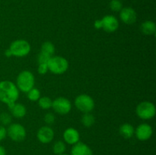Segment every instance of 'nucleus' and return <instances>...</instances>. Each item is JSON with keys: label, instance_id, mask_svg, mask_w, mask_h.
<instances>
[{"label": "nucleus", "instance_id": "obj_1", "mask_svg": "<svg viewBox=\"0 0 156 155\" xmlns=\"http://www.w3.org/2000/svg\"><path fill=\"white\" fill-rule=\"evenodd\" d=\"M19 97V91L16 84L10 81H0V101L11 108Z\"/></svg>", "mask_w": 156, "mask_h": 155}, {"label": "nucleus", "instance_id": "obj_2", "mask_svg": "<svg viewBox=\"0 0 156 155\" xmlns=\"http://www.w3.org/2000/svg\"><path fill=\"white\" fill-rule=\"evenodd\" d=\"M35 78L33 73L30 71H23L19 73L16 81V86L18 91L27 93L34 86Z\"/></svg>", "mask_w": 156, "mask_h": 155}, {"label": "nucleus", "instance_id": "obj_3", "mask_svg": "<svg viewBox=\"0 0 156 155\" xmlns=\"http://www.w3.org/2000/svg\"><path fill=\"white\" fill-rule=\"evenodd\" d=\"M48 70L55 74H62L67 71L69 62L62 56H51L47 62Z\"/></svg>", "mask_w": 156, "mask_h": 155}, {"label": "nucleus", "instance_id": "obj_4", "mask_svg": "<svg viewBox=\"0 0 156 155\" xmlns=\"http://www.w3.org/2000/svg\"><path fill=\"white\" fill-rule=\"evenodd\" d=\"M9 50L12 53V56L24 57L30 53V45L25 40H17L11 43Z\"/></svg>", "mask_w": 156, "mask_h": 155}, {"label": "nucleus", "instance_id": "obj_5", "mask_svg": "<svg viewBox=\"0 0 156 155\" xmlns=\"http://www.w3.org/2000/svg\"><path fill=\"white\" fill-rule=\"evenodd\" d=\"M155 105L149 101H143L139 103L136 109V113L140 119L144 120L150 119L155 115Z\"/></svg>", "mask_w": 156, "mask_h": 155}, {"label": "nucleus", "instance_id": "obj_6", "mask_svg": "<svg viewBox=\"0 0 156 155\" xmlns=\"http://www.w3.org/2000/svg\"><path fill=\"white\" fill-rule=\"evenodd\" d=\"M75 106L78 109L84 113L90 112L94 109V101L91 96L88 94H80L75 100Z\"/></svg>", "mask_w": 156, "mask_h": 155}, {"label": "nucleus", "instance_id": "obj_7", "mask_svg": "<svg viewBox=\"0 0 156 155\" xmlns=\"http://www.w3.org/2000/svg\"><path fill=\"white\" fill-rule=\"evenodd\" d=\"M7 135L14 141H22L26 138V130L22 125L19 123H13L8 127Z\"/></svg>", "mask_w": 156, "mask_h": 155}, {"label": "nucleus", "instance_id": "obj_8", "mask_svg": "<svg viewBox=\"0 0 156 155\" xmlns=\"http://www.w3.org/2000/svg\"><path fill=\"white\" fill-rule=\"evenodd\" d=\"M52 107L56 113L59 115H66L71 111L72 104L67 98L59 97L53 100Z\"/></svg>", "mask_w": 156, "mask_h": 155}, {"label": "nucleus", "instance_id": "obj_9", "mask_svg": "<svg viewBox=\"0 0 156 155\" xmlns=\"http://www.w3.org/2000/svg\"><path fill=\"white\" fill-rule=\"evenodd\" d=\"M152 133H153V130H152V126L147 123L140 124L134 132L137 139L143 141L149 140L152 137Z\"/></svg>", "mask_w": 156, "mask_h": 155}, {"label": "nucleus", "instance_id": "obj_10", "mask_svg": "<svg viewBox=\"0 0 156 155\" xmlns=\"http://www.w3.org/2000/svg\"><path fill=\"white\" fill-rule=\"evenodd\" d=\"M37 138L40 142L43 144H48L51 142L54 138V131L50 126H42L38 129Z\"/></svg>", "mask_w": 156, "mask_h": 155}, {"label": "nucleus", "instance_id": "obj_11", "mask_svg": "<svg viewBox=\"0 0 156 155\" xmlns=\"http://www.w3.org/2000/svg\"><path fill=\"white\" fill-rule=\"evenodd\" d=\"M101 27L108 33L116 31L119 27V21L114 15H105L101 20Z\"/></svg>", "mask_w": 156, "mask_h": 155}, {"label": "nucleus", "instance_id": "obj_12", "mask_svg": "<svg viewBox=\"0 0 156 155\" xmlns=\"http://www.w3.org/2000/svg\"><path fill=\"white\" fill-rule=\"evenodd\" d=\"M120 18L121 21L126 24H133L137 19L136 11L131 7L123 8L120 12Z\"/></svg>", "mask_w": 156, "mask_h": 155}, {"label": "nucleus", "instance_id": "obj_13", "mask_svg": "<svg viewBox=\"0 0 156 155\" xmlns=\"http://www.w3.org/2000/svg\"><path fill=\"white\" fill-rule=\"evenodd\" d=\"M63 139L66 143L69 144H75L78 143L80 139L79 132L74 128H69L63 132Z\"/></svg>", "mask_w": 156, "mask_h": 155}, {"label": "nucleus", "instance_id": "obj_14", "mask_svg": "<svg viewBox=\"0 0 156 155\" xmlns=\"http://www.w3.org/2000/svg\"><path fill=\"white\" fill-rule=\"evenodd\" d=\"M71 155H93V152L86 144L79 141L73 144L71 150Z\"/></svg>", "mask_w": 156, "mask_h": 155}, {"label": "nucleus", "instance_id": "obj_15", "mask_svg": "<svg viewBox=\"0 0 156 155\" xmlns=\"http://www.w3.org/2000/svg\"><path fill=\"white\" fill-rule=\"evenodd\" d=\"M11 111V113L15 118H22L26 115L27 112V109L24 105L21 104V103H15L13 106L11 108H9Z\"/></svg>", "mask_w": 156, "mask_h": 155}, {"label": "nucleus", "instance_id": "obj_16", "mask_svg": "<svg viewBox=\"0 0 156 155\" xmlns=\"http://www.w3.org/2000/svg\"><path fill=\"white\" fill-rule=\"evenodd\" d=\"M119 132H120V135L123 138H126V139H129V138H132L133 136L135 129H134L133 126L129 124V123H124L120 127Z\"/></svg>", "mask_w": 156, "mask_h": 155}, {"label": "nucleus", "instance_id": "obj_17", "mask_svg": "<svg viewBox=\"0 0 156 155\" xmlns=\"http://www.w3.org/2000/svg\"><path fill=\"white\" fill-rule=\"evenodd\" d=\"M142 33L146 35H153L155 33V24L152 21H146L141 24L140 27Z\"/></svg>", "mask_w": 156, "mask_h": 155}, {"label": "nucleus", "instance_id": "obj_18", "mask_svg": "<svg viewBox=\"0 0 156 155\" xmlns=\"http://www.w3.org/2000/svg\"><path fill=\"white\" fill-rule=\"evenodd\" d=\"M81 122L84 126H85L86 128H90L94 124L95 119L92 114H91L90 112H87V113H84V115H82Z\"/></svg>", "mask_w": 156, "mask_h": 155}, {"label": "nucleus", "instance_id": "obj_19", "mask_svg": "<svg viewBox=\"0 0 156 155\" xmlns=\"http://www.w3.org/2000/svg\"><path fill=\"white\" fill-rule=\"evenodd\" d=\"M41 52L47 53L49 56H53L55 53V46L50 41H46L41 46Z\"/></svg>", "mask_w": 156, "mask_h": 155}, {"label": "nucleus", "instance_id": "obj_20", "mask_svg": "<svg viewBox=\"0 0 156 155\" xmlns=\"http://www.w3.org/2000/svg\"><path fill=\"white\" fill-rule=\"evenodd\" d=\"M38 101V105L40 107L43 109H48L52 107L53 104V100L48 97H40Z\"/></svg>", "mask_w": 156, "mask_h": 155}, {"label": "nucleus", "instance_id": "obj_21", "mask_svg": "<svg viewBox=\"0 0 156 155\" xmlns=\"http://www.w3.org/2000/svg\"><path fill=\"white\" fill-rule=\"evenodd\" d=\"M66 144L62 141H56L53 146V151L56 155H60L64 153V152L66 151Z\"/></svg>", "mask_w": 156, "mask_h": 155}, {"label": "nucleus", "instance_id": "obj_22", "mask_svg": "<svg viewBox=\"0 0 156 155\" xmlns=\"http://www.w3.org/2000/svg\"><path fill=\"white\" fill-rule=\"evenodd\" d=\"M27 98L30 100V101H37L41 97V92L37 88H33L31 90L27 93Z\"/></svg>", "mask_w": 156, "mask_h": 155}, {"label": "nucleus", "instance_id": "obj_23", "mask_svg": "<svg viewBox=\"0 0 156 155\" xmlns=\"http://www.w3.org/2000/svg\"><path fill=\"white\" fill-rule=\"evenodd\" d=\"M12 122V116L9 112H2L0 114V123L2 126H8Z\"/></svg>", "mask_w": 156, "mask_h": 155}, {"label": "nucleus", "instance_id": "obj_24", "mask_svg": "<svg viewBox=\"0 0 156 155\" xmlns=\"http://www.w3.org/2000/svg\"><path fill=\"white\" fill-rule=\"evenodd\" d=\"M110 9L114 12H120L123 9V4L120 0H111L110 2Z\"/></svg>", "mask_w": 156, "mask_h": 155}, {"label": "nucleus", "instance_id": "obj_25", "mask_svg": "<svg viewBox=\"0 0 156 155\" xmlns=\"http://www.w3.org/2000/svg\"><path fill=\"white\" fill-rule=\"evenodd\" d=\"M51 56H49L47 53H44L41 51V53L37 56V62L38 64H47L49 59H50Z\"/></svg>", "mask_w": 156, "mask_h": 155}, {"label": "nucleus", "instance_id": "obj_26", "mask_svg": "<svg viewBox=\"0 0 156 155\" xmlns=\"http://www.w3.org/2000/svg\"><path fill=\"white\" fill-rule=\"evenodd\" d=\"M44 122L47 123V125H52L55 122V115L51 112H48L44 115Z\"/></svg>", "mask_w": 156, "mask_h": 155}, {"label": "nucleus", "instance_id": "obj_27", "mask_svg": "<svg viewBox=\"0 0 156 155\" xmlns=\"http://www.w3.org/2000/svg\"><path fill=\"white\" fill-rule=\"evenodd\" d=\"M37 71L41 74H45L48 71V66L47 64H38Z\"/></svg>", "mask_w": 156, "mask_h": 155}, {"label": "nucleus", "instance_id": "obj_28", "mask_svg": "<svg viewBox=\"0 0 156 155\" xmlns=\"http://www.w3.org/2000/svg\"><path fill=\"white\" fill-rule=\"evenodd\" d=\"M7 136V130L3 126H0V141L4 140Z\"/></svg>", "mask_w": 156, "mask_h": 155}, {"label": "nucleus", "instance_id": "obj_29", "mask_svg": "<svg viewBox=\"0 0 156 155\" xmlns=\"http://www.w3.org/2000/svg\"><path fill=\"white\" fill-rule=\"evenodd\" d=\"M94 27L97 29H99L101 27V20H98V21H96L94 22Z\"/></svg>", "mask_w": 156, "mask_h": 155}, {"label": "nucleus", "instance_id": "obj_30", "mask_svg": "<svg viewBox=\"0 0 156 155\" xmlns=\"http://www.w3.org/2000/svg\"><path fill=\"white\" fill-rule=\"evenodd\" d=\"M0 155H6V150L4 147L0 145Z\"/></svg>", "mask_w": 156, "mask_h": 155}, {"label": "nucleus", "instance_id": "obj_31", "mask_svg": "<svg viewBox=\"0 0 156 155\" xmlns=\"http://www.w3.org/2000/svg\"><path fill=\"white\" fill-rule=\"evenodd\" d=\"M5 56H8V57H9V56H12V53H11V52H10V50H9H9H6L5 53Z\"/></svg>", "mask_w": 156, "mask_h": 155}, {"label": "nucleus", "instance_id": "obj_32", "mask_svg": "<svg viewBox=\"0 0 156 155\" xmlns=\"http://www.w3.org/2000/svg\"><path fill=\"white\" fill-rule=\"evenodd\" d=\"M60 155H68V154H66V153H62V154H60Z\"/></svg>", "mask_w": 156, "mask_h": 155}]
</instances>
